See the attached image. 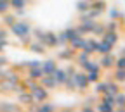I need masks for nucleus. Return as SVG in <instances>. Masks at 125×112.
<instances>
[{
	"mask_svg": "<svg viewBox=\"0 0 125 112\" xmlns=\"http://www.w3.org/2000/svg\"><path fill=\"white\" fill-rule=\"evenodd\" d=\"M31 28H33V26H31L26 19H16L7 29L10 31V33L16 36V38H24V36H30L31 35Z\"/></svg>",
	"mask_w": 125,
	"mask_h": 112,
	"instance_id": "obj_1",
	"label": "nucleus"
},
{
	"mask_svg": "<svg viewBox=\"0 0 125 112\" xmlns=\"http://www.w3.org/2000/svg\"><path fill=\"white\" fill-rule=\"evenodd\" d=\"M71 81H73V85H75V90H80V91H85L89 86H90V83L87 81V74L83 72V71H75V74L71 76Z\"/></svg>",
	"mask_w": 125,
	"mask_h": 112,
	"instance_id": "obj_2",
	"label": "nucleus"
},
{
	"mask_svg": "<svg viewBox=\"0 0 125 112\" xmlns=\"http://www.w3.org/2000/svg\"><path fill=\"white\" fill-rule=\"evenodd\" d=\"M30 91H31V97H33L35 104H40V102H43V100H49V95H51V91L47 90V88H43L40 83H38L35 88H31Z\"/></svg>",
	"mask_w": 125,
	"mask_h": 112,
	"instance_id": "obj_3",
	"label": "nucleus"
},
{
	"mask_svg": "<svg viewBox=\"0 0 125 112\" xmlns=\"http://www.w3.org/2000/svg\"><path fill=\"white\" fill-rule=\"evenodd\" d=\"M99 62V66H101V69H113V66H115V55H113V52H109V54H101V59L97 60Z\"/></svg>",
	"mask_w": 125,
	"mask_h": 112,
	"instance_id": "obj_4",
	"label": "nucleus"
},
{
	"mask_svg": "<svg viewBox=\"0 0 125 112\" xmlns=\"http://www.w3.org/2000/svg\"><path fill=\"white\" fill-rule=\"evenodd\" d=\"M38 83L43 86V88H47V90H54V88H57L59 85H57V81H56V78L52 76V74H43L40 79H38Z\"/></svg>",
	"mask_w": 125,
	"mask_h": 112,
	"instance_id": "obj_5",
	"label": "nucleus"
},
{
	"mask_svg": "<svg viewBox=\"0 0 125 112\" xmlns=\"http://www.w3.org/2000/svg\"><path fill=\"white\" fill-rule=\"evenodd\" d=\"M75 54H76L75 48H71L70 45L68 47L64 45V47H62V50L57 52V60H73L75 59Z\"/></svg>",
	"mask_w": 125,
	"mask_h": 112,
	"instance_id": "obj_6",
	"label": "nucleus"
},
{
	"mask_svg": "<svg viewBox=\"0 0 125 112\" xmlns=\"http://www.w3.org/2000/svg\"><path fill=\"white\" fill-rule=\"evenodd\" d=\"M28 50L33 52V54H38V55H43V54L47 52V47H45L42 41H38V40H30V43H28Z\"/></svg>",
	"mask_w": 125,
	"mask_h": 112,
	"instance_id": "obj_7",
	"label": "nucleus"
},
{
	"mask_svg": "<svg viewBox=\"0 0 125 112\" xmlns=\"http://www.w3.org/2000/svg\"><path fill=\"white\" fill-rule=\"evenodd\" d=\"M47 48H56L57 45V35L52 33V31H45V36H43V41H42Z\"/></svg>",
	"mask_w": 125,
	"mask_h": 112,
	"instance_id": "obj_8",
	"label": "nucleus"
},
{
	"mask_svg": "<svg viewBox=\"0 0 125 112\" xmlns=\"http://www.w3.org/2000/svg\"><path fill=\"white\" fill-rule=\"evenodd\" d=\"M18 102L21 105H31V104H35V100H33V97H31V91L30 90L18 91Z\"/></svg>",
	"mask_w": 125,
	"mask_h": 112,
	"instance_id": "obj_9",
	"label": "nucleus"
},
{
	"mask_svg": "<svg viewBox=\"0 0 125 112\" xmlns=\"http://www.w3.org/2000/svg\"><path fill=\"white\" fill-rule=\"evenodd\" d=\"M56 69H57V60L56 59L42 60V71H43V74H54Z\"/></svg>",
	"mask_w": 125,
	"mask_h": 112,
	"instance_id": "obj_10",
	"label": "nucleus"
},
{
	"mask_svg": "<svg viewBox=\"0 0 125 112\" xmlns=\"http://www.w3.org/2000/svg\"><path fill=\"white\" fill-rule=\"evenodd\" d=\"M78 67H80L83 72H90V71H101L99 62H97V60H92V57H90L89 60H85L83 64H80Z\"/></svg>",
	"mask_w": 125,
	"mask_h": 112,
	"instance_id": "obj_11",
	"label": "nucleus"
},
{
	"mask_svg": "<svg viewBox=\"0 0 125 112\" xmlns=\"http://www.w3.org/2000/svg\"><path fill=\"white\" fill-rule=\"evenodd\" d=\"M82 50L87 52L89 55H94L96 50H97V40L96 38H85V43L82 47Z\"/></svg>",
	"mask_w": 125,
	"mask_h": 112,
	"instance_id": "obj_12",
	"label": "nucleus"
},
{
	"mask_svg": "<svg viewBox=\"0 0 125 112\" xmlns=\"http://www.w3.org/2000/svg\"><path fill=\"white\" fill-rule=\"evenodd\" d=\"M83 43H85V35H76V36H73L68 41V45L71 47V48H75V50H82Z\"/></svg>",
	"mask_w": 125,
	"mask_h": 112,
	"instance_id": "obj_13",
	"label": "nucleus"
},
{
	"mask_svg": "<svg viewBox=\"0 0 125 112\" xmlns=\"http://www.w3.org/2000/svg\"><path fill=\"white\" fill-rule=\"evenodd\" d=\"M101 36H103L104 41H108L109 45H113V47L118 43V31H104Z\"/></svg>",
	"mask_w": 125,
	"mask_h": 112,
	"instance_id": "obj_14",
	"label": "nucleus"
},
{
	"mask_svg": "<svg viewBox=\"0 0 125 112\" xmlns=\"http://www.w3.org/2000/svg\"><path fill=\"white\" fill-rule=\"evenodd\" d=\"M52 76L56 78V81H57V85H59V86H62V85H64V81L70 78V76L66 74V71L62 69V67H57V69L54 71V74H52Z\"/></svg>",
	"mask_w": 125,
	"mask_h": 112,
	"instance_id": "obj_15",
	"label": "nucleus"
},
{
	"mask_svg": "<svg viewBox=\"0 0 125 112\" xmlns=\"http://www.w3.org/2000/svg\"><path fill=\"white\" fill-rule=\"evenodd\" d=\"M115 110H125V91H118L115 93Z\"/></svg>",
	"mask_w": 125,
	"mask_h": 112,
	"instance_id": "obj_16",
	"label": "nucleus"
},
{
	"mask_svg": "<svg viewBox=\"0 0 125 112\" xmlns=\"http://www.w3.org/2000/svg\"><path fill=\"white\" fill-rule=\"evenodd\" d=\"M97 54H109V52H113V45H109L108 41H104L103 38L97 40Z\"/></svg>",
	"mask_w": 125,
	"mask_h": 112,
	"instance_id": "obj_17",
	"label": "nucleus"
},
{
	"mask_svg": "<svg viewBox=\"0 0 125 112\" xmlns=\"http://www.w3.org/2000/svg\"><path fill=\"white\" fill-rule=\"evenodd\" d=\"M108 17L109 19H116V21H123L125 19V14L120 9H116V7H109L108 9Z\"/></svg>",
	"mask_w": 125,
	"mask_h": 112,
	"instance_id": "obj_18",
	"label": "nucleus"
},
{
	"mask_svg": "<svg viewBox=\"0 0 125 112\" xmlns=\"http://www.w3.org/2000/svg\"><path fill=\"white\" fill-rule=\"evenodd\" d=\"M111 78L115 79L116 83L123 85V83H125V69H120V67H113V74H111Z\"/></svg>",
	"mask_w": 125,
	"mask_h": 112,
	"instance_id": "obj_19",
	"label": "nucleus"
},
{
	"mask_svg": "<svg viewBox=\"0 0 125 112\" xmlns=\"http://www.w3.org/2000/svg\"><path fill=\"white\" fill-rule=\"evenodd\" d=\"M106 85H108V90H106V91H109V93H113V95H115V93H118V91L122 90V85H120V83H116V81H115L113 78H109V79H106Z\"/></svg>",
	"mask_w": 125,
	"mask_h": 112,
	"instance_id": "obj_20",
	"label": "nucleus"
},
{
	"mask_svg": "<svg viewBox=\"0 0 125 112\" xmlns=\"http://www.w3.org/2000/svg\"><path fill=\"white\" fill-rule=\"evenodd\" d=\"M92 55H89L87 52H83V50H76V54H75V62H76V66H80V64H83L85 60H89Z\"/></svg>",
	"mask_w": 125,
	"mask_h": 112,
	"instance_id": "obj_21",
	"label": "nucleus"
},
{
	"mask_svg": "<svg viewBox=\"0 0 125 112\" xmlns=\"http://www.w3.org/2000/svg\"><path fill=\"white\" fill-rule=\"evenodd\" d=\"M43 76V71H42V66L40 67H28V78H33V79H38Z\"/></svg>",
	"mask_w": 125,
	"mask_h": 112,
	"instance_id": "obj_22",
	"label": "nucleus"
},
{
	"mask_svg": "<svg viewBox=\"0 0 125 112\" xmlns=\"http://www.w3.org/2000/svg\"><path fill=\"white\" fill-rule=\"evenodd\" d=\"M94 110H99V112H111V110H115V105H111V104L101 100L96 107H94Z\"/></svg>",
	"mask_w": 125,
	"mask_h": 112,
	"instance_id": "obj_23",
	"label": "nucleus"
},
{
	"mask_svg": "<svg viewBox=\"0 0 125 112\" xmlns=\"http://www.w3.org/2000/svg\"><path fill=\"white\" fill-rule=\"evenodd\" d=\"M75 9H76V12H78V14L87 12V10L90 9V2H87V0H78L76 5H75Z\"/></svg>",
	"mask_w": 125,
	"mask_h": 112,
	"instance_id": "obj_24",
	"label": "nucleus"
},
{
	"mask_svg": "<svg viewBox=\"0 0 125 112\" xmlns=\"http://www.w3.org/2000/svg\"><path fill=\"white\" fill-rule=\"evenodd\" d=\"M9 4H10L12 10H16V9H26L28 0H9Z\"/></svg>",
	"mask_w": 125,
	"mask_h": 112,
	"instance_id": "obj_25",
	"label": "nucleus"
},
{
	"mask_svg": "<svg viewBox=\"0 0 125 112\" xmlns=\"http://www.w3.org/2000/svg\"><path fill=\"white\" fill-rule=\"evenodd\" d=\"M7 110H19V107L12 104V102H0V112H7Z\"/></svg>",
	"mask_w": 125,
	"mask_h": 112,
	"instance_id": "obj_26",
	"label": "nucleus"
},
{
	"mask_svg": "<svg viewBox=\"0 0 125 112\" xmlns=\"http://www.w3.org/2000/svg\"><path fill=\"white\" fill-rule=\"evenodd\" d=\"M85 74H87V81L90 85L101 79V71H90V72H85Z\"/></svg>",
	"mask_w": 125,
	"mask_h": 112,
	"instance_id": "obj_27",
	"label": "nucleus"
},
{
	"mask_svg": "<svg viewBox=\"0 0 125 112\" xmlns=\"http://www.w3.org/2000/svg\"><path fill=\"white\" fill-rule=\"evenodd\" d=\"M94 85H96V86H94V93H97V95H101V93H104V91L108 90L106 81H101V79H99V81H96Z\"/></svg>",
	"mask_w": 125,
	"mask_h": 112,
	"instance_id": "obj_28",
	"label": "nucleus"
},
{
	"mask_svg": "<svg viewBox=\"0 0 125 112\" xmlns=\"http://www.w3.org/2000/svg\"><path fill=\"white\" fill-rule=\"evenodd\" d=\"M31 33H33V40L43 41V36H45V29H42V28H31Z\"/></svg>",
	"mask_w": 125,
	"mask_h": 112,
	"instance_id": "obj_29",
	"label": "nucleus"
},
{
	"mask_svg": "<svg viewBox=\"0 0 125 112\" xmlns=\"http://www.w3.org/2000/svg\"><path fill=\"white\" fill-rule=\"evenodd\" d=\"M2 19H4V23H5V26L9 28L18 17H16V14H10V10H9V12H5V14H2Z\"/></svg>",
	"mask_w": 125,
	"mask_h": 112,
	"instance_id": "obj_30",
	"label": "nucleus"
},
{
	"mask_svg": "<svg viewBox=\"0 0 125 112\" xmlns=\"http://www.w3.org/2000/svg\"><path fill=\"white\" fill-rule=\"evenodd\" d=\"M21 85H23L26 90H31V88H35V86L38 85V81H37V79H33V78H28V79H21Z\"/></svg>",
	"mask_w": 125,
	"mask_h": 112,
	"instance_id": "obj_31",
	"label": "nucleus"
},
{
	"mask_svg": "<svg viewBox=\"0 0 125 112\" xmlns=\"http://www.w3.org/2000/svg\"><path fill=\"white\" fill-rule=\"evenodd\" d=\"M90 7H92V9H97V10H103V12H104L108 5H106V2H104V0H92V2H90Z\"/></svg>",
	"mask_w": 125,
	"mask_h": 112,
	"instance_id": "obj_32",
	"label": "nucleus"
},
{
	"mask_svg": "<svg viewBox=\"0 0 125 112\" xmlns=\"http://www.w3.org/2000/svg\"><path fill=\"white\" fill-rule=\"evenodd\" d=\"M104 31H106V26L103 23H96V26H94V29H92V35L94 36H101Z\"/></svg>",
	"mask_w": 125,
	"mask_h": 112,
	"instance_id": "obj_33",
	"label": "nucleus"
},
{
	"mask_svg": "<svg viewBox=\"0 0 125 112\" xmlns=\"http://www.w3.org/2000/svg\"><path fill=\"white\" fill-rule=\"evenodd\" d=\"M101 100H103V102H108V104H111V105H115V95L109 93V91H104V93H101Z\"/></svg>",
	"mask_w": 125,
	"mask_h": 112,
	"instance_id": "obj_34",
	"label": "nucleus"
},
{
	"mask_svg": "<svg viewBox=\"0 0 125 112\" xmlns=\"http://www.w3.org/2000/svg\"><path fill=\"white\" fill-rule=\"evenodd\" d=\"M104 26H106V31H118L120 23H118L116 19H109V23H106Z\"/></svg>",
	"mask_w": 125,
	"mask_h": 112,
	"instance_id": "obj_35",
	"label": "nucleus"
},
{
	"mask_svg": "<svg viewBox=\"0 0 125 112\" xmlns=\"http://www.w3.org/2000/svg\"><path fill=\"white\" fill-rule=\"evenodd\" d=\"M10 10V4H9V0H0V16L5 14Z\"/></svg>",
	"mask_w": 125,
	"mask_h": 112,
	"instance_id": "obj_36",
	"label": "nucleus"
},
{
	"mask_svg": "<svg viewBox=\"0 0 125 112\" xmlns=\"http://www.w3.org/2000/svg\"><path fill=\"white\" fill-rule=\"evenodd\" d=\"M113 67H120V69H125V55L115 57V66H113Z\"/></svg>",
	"mask_w": 125,
	"mask_h": 112,
	"instance_id": "obj_37",
	"label": "nucleus"
},
{
	"mask_svg": "<svg viewBox=\"0 0 125 112\" xmlns=\"http://www.w3.org/2000/svg\"><path fill=\"white\" fill-rule=\"evenodd\" d=\"M14 14H16V17H24V16H26V9H16Z\"/></svg>",
	"mask_w": 125,
	"mask_h": 112,
	"instance_id": "obj_38",
	"label": "nucleus"
},
{
	"mask_svg": "<svg viewBox=\"0 0 125 112\" xmlns=\"http://www.w3.org/2000/svg\"><path fill=\"white\" fill-rule=\"evenodd\" d=\"M80 110H83V112H94V107H92L90 104H83V105L80 107Z\"/></svg>",
	"mask_w": 125,
	"mask_h": 112,
	"instance_id": "obj_39",
	"label": "nucleus"
},
{
	"mask_svg": "<svg viewBox=\"0 0 125 112\" xmlns=\"http://www.w3.org/2000/svg\"><path fill=\"white\" fill-rule=\"evenodd\" d=\"M9 64V60H7V57L4 55V54H0V67H5Z\"/></svg>",
	"mask_w": 125,
	"mask_h": 112,
	"instance_id": "obj_40",
	"label": "nucleus"
},
{
	"mask_svg": "<svg viewBox=\"0 0 125 112\" xmlns=\"http://www.w3.org/2000/svg\"><path fill=\"white\" fill-rule=\"evenodd\" d=\"M64 71H66V74H68V76H73V74H75V71H76V66H68Z\"/></svg>",
	"mask_w": 125,
	"mask_h": 112,
	"instance_id": "obj_41",
	"label": "nucleus"
},
{
	"mask_svg": "<svg viewBox=\"0 0 125 112\" xmlns=\"http://www.w3.org/2000/svg\"><path fill=\"white\" fill-rule=\"evenodd\" d=\"M7 45H9V40H7V38H5V40H0V54L4 52V48H5Z\"/></svg>",
	"mask_w": 125,
	"mask_h": 112,
	"instance_id": "obj_42",
	"label": "nucleus"
},
{
	"mask_svg": "<svg viewBox=\"0 0 125 112\" xmlns=\"http://www.w3.org/2000/svg\"><path fill=\"white\" fill-rule=\"evenodd\" d=\"M122 55H125V48H122Z\"/></svg>",
	"mask_w": 125,
	"mask_h": 112,
	"instance_id": "obj_43",
	"label": "nucleus"
},
{
	"mask_svg": "<svg viewBox=\"0 0 125 112\" xmlns=\"http://www.w3.org/2000/svg\"><path fill=\"white\" fill-rule=\"evenodd\" d=\"M87 2H92V0H87Z\"/></svg>",
	"mask_w": 125,
	"mask_h": 112,
	"instance_id": "obj_44",
	"label": "nucleus"
},
{
	"mask_svg": "<svg viewBox=\"0 0 125 112\" xmlns=\"http://www.w3.org/2000/svg\"><path fill=\"white\" fill-rule=\"evenodd\" d=\"M123 85H125V83H123Z\"/></svg>",
	"mask_w": 125,
	"mask_h": 112,
	"instance_id": "obj_45",
	"label": "nucleus"
}]
</instances>
